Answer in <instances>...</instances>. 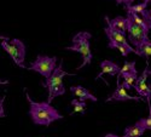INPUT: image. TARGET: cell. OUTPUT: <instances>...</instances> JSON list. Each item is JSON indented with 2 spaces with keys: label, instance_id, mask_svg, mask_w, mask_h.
<instances>
[{
  "label": "cell",
  "instance_id": "cell-20",
  "mask_svg": "<svg viewBox=\"0 0 151 137\" xmlns=\"http://www.w3.org/2000/svg\"><path fill=\"white\" fill-rule=\"evenodd\" d=\"M138 123H139L145 130H151V104L149 106V117L139 119Z\"/></svg>",
  "mask_w": 151,
  "mask_h": 137
},
{
  "label": "cell",
  "instance_id": "cell-11",
  "mask_svg": "<svg viewBox=\"0 0 151 137\" xmlns=\"http://www.w3.org/2000/svg\"><path fill=\"white\" fill-rule=\"evenodd\" d=\"M70 92L74 95V96H76L78 99H80V101H86V99H91L92 102H97L98 101V98L92 95L88 90H87L86 88H83V86L81 85H76V86H71L70 88Z\"/></svg>",
  "mask_w": 151,
  "mask_h": 137
},
{
  "label": "cell",
  "instance_id": "cell-4",
  "mask_svg": "<svg viewBox=\"0 0 151 137\" xmlns=\"http://www.w3.org/2000/svg\"><path fill=\"white\" fill-rule=\"evenodd\" d=\"M56 68H57V57L56 56L50 57L42 55H37L35 61H33L30 66L27 67V69L39 73L45 79H48L51 77Z\"/></svg>",
  "mask_w": 151,
  "mask_h": 137
},
{
  "label": "cell",
  "instance_id": "cell-2",
  "mask_svg": "<svg viewBox=\"0 0 151 137\" xmlns=\"http://www.w3.org/2000/svg\"><path fill=\"white\" fill-rule=\"evenodd\" d=\"M91 38H92L91 33H88V32H79L78 34H75L73 36L71 46H67L65 47V50L79 52L82 56V63L76 69H81V68H83L85 66L90 65L92 62L93 55H92L91 46H90Z\"/></svg>",
  "mask_w": 151,
  "mask_h": 137
},
{
  "label": "cell",
  "instance_id": "cell-7",
  "mask_svg": "<svg viewBox=\"0 0 151 137\" xmlns=\"http://www.w3.org/2000/svg\"><path fill=\"white\" fill-rule=\"evenodd\" d=\"M143 97L140 96H131L127 90H126L122 85H120V77H117V86L116 90L114 91L111 96H109L105 101L106 102H111V101H117V102H126V101H143Z\"/></svg>",
  "mask_w": 151,
  "mask_h": 137
},
{
  "label": "cell",
  "instance_id": "cell-15",
  "mask_svg": "<svg viewBox=\"0 0 151 137\" xmlns=\"http://www.w3.org/2000/svg\"><path fill=\"white\" fill-rule=\"evenodd\" d=\"M137 55L140 57H145L146 59H149V57H151V40L145 41L144 44H142L139 47H137Z\"/></svg>",
  "mask_w": 151,
  "mask_h": 137
},
{
  "label": "cell",
  "instance_id": "cell-21",
  "mask_svg": "<svg viewBox=\"0 0 151 137\" xmlns=\"http://www.w3.org/2000/svg\"><path fill=\"white\" fill-rule=\"evenodd\" d=\"M140 16L143 17L144 22L146 23V26H147L149 30H151V10H145Z\"/></svg>",
  "mask_w": 151,
  "mask_h": 137
},
{
  "label": "cell",
  "instance_id": "cell-6",
  "mask_svg": "<svg viewBox=\"0 0 151 137\" xmlns=\"http://www.w3.org/2000/svg\"><path fill=\"white\" fill-rule=\"evenodd\" d=\"M149 62L146 61V67L144 69V72L140 74V77L137 79L135 84H134V90L138 92L140 97L145 98L147 104L150 106L151 104V85H149L146 83V79H147V75H149Z\"/></svg>",
  "mask_w": 151,
  "mask_h": 137
},
{
  "label": "cell",
  "instance_id": "cell-22",
  "mask_svg": "<svg viewBox=\"0 0 151 137\" xmlns=\"http://www.w3.org/2000/svg\"><path fill=\"white\" fill-rule=\"evenodd\" d=\"M134 1H137V0H115V3L117 5L124 4L126 6H127V5H132V3H134ZM139 1H140V0H139ZM142 1H145V0H142Z\"/></svg>",
  "mask_w": 151,
  "mask_h": 137
},
{
  "label": "cell",
  "instance_id": "cell-5",
  "mask_svg": "<svg viewBox=\"0 0 151 137\" xmlns=\"http://www.w3.org/2000/svg\"><path fill=\"white\" fill-rule=\"evenodd\" d=\"M128 18V41L131 45L134 46V49L139 47L142 44H144L145 41L150 40L149 39V29L139 26L138 23H135L133 20H131L129 17Z\"/></svg>",
  "mask_w": 151,
  "mask_h": 137
},
{
  "label": "cell",
  "instance_id": "cell-14",
  "mask_svg": "<svg viewBox=\"0 0 151 137\" xmlns=\"http://www.w3.org/2000/svg\"><path fill=\"white\" fill-rule=\"evenodd\" d=\"M146 130L140 125L139 123H135L132 126H127L123 131V137H140L144 135Z\"/></svg>",
  "mask_w": 151,
  "mask_h": 137
},
{
  "label": "cell",
  "instance_id": "cell-24",
  "mask_svg": "<svg viewBox=\"0 0 151 137\" xmlns=\"http://www.w3.org/2000/svg\"><path fill=\"white\" fill-rule=\"evenodd\" d=\"M149 75H151V70H149Z\"/></svg>",
  "mask_w": 151,
  "mask_h": 137
},
{
  "label": "cell",
  "instance_id": "cell-23",
  "mask_svg": "<svg viewBox=\"0 0 151 137\" xmlns=\"http://www.w3.org/2000/svg\"><path fill=\"white\" fill-rule=\"evenodd\" d=\"M104 137H123V136H117V135H115V133H106Z\"/></svg>",
  "mask_w": 151,
  "mask_h": 137
},
{
  "label": "cell",
  "instance_id": "cell-17",
  "mask_svg": "<svg viewBox=\"0 0 151 137\" xmlns=\"http://www.w3.org/2000/svg\"><path fill=\"white\" fill-rule=\"evenodd\" d=\"M151 3V0H145V1H142L139 4H135V5H127L126 6V10L127 11H132L134 14H138V15H142L145 10H147V4Z\"/></svg>",
  "mask_w": 151,
  "mask_h": 137
},
{
  "label": "cell",
  "instance_id": "cell-3",
  "mask_svg": "<svg viewBox=\"0 0 151 137\" xmlns=\"http://www.w3.org/2000/svg\"><path fill=\"white\" fill-rule=\"evenodd\" d=\"M1 47L7 52V55L12 58L15 63L22 68H27L24 66V59H26V45L19 39H11L9 40L7 38L1 36Z\"/></svg>",
  "mask_w": 151,
  "mask_h": 137
},
{
  "label": "cell",
  "instance_id": "cell-13",
  "mask_svg": "<svg viewBox=\"0 0 151 137\" xmlns=\"http://www.w3.org/2000/svg\"><path fill=\"white\" fill-rule=\"evenodd\" d=\"M108 47H109V49H117L123 57H126L127 55H129V54H132V52L137 55V50H135L134 47H132L129 43H124V44H123V43L109 41V43H108Z\"/></svg>",
  "mask_w": 151,
  "mask_h": 137
},
{
  "label": "cell",
  "instance_id": "cell-18",
  "mask_svg": "<svg viewBox=\"0 0 151 137\" xmlns=\"http://www.w3.org/2000/svg\"><path fill=\"white\" fill-rule=\"evenodd\" d=\"M119 77H120V75H119ZM120 78L123 79V83L121 84L123 88H124L126 90H131V89L134 88V84H135L137 79L139 78V77H138V75H131V74H123V75H121Z\"/></svg>",
  "mask_w": 151,
  "mask_h": 137
},
{
  "label": "cell",
  "instance_id": "cell-19",
  "mask_svg": "<svg viewBox=\"0 0 151 137\" xmlns=\"http://www.w3.org/2000/svg\"><path fill=\"white\" fill-rule=\"evenodd\" d=\"M71 106L74 107V113H82L85 114V108H86V103L80 99H73L71 101Z\"/></svg>",
  "mask_w": 151,
  "mask_h": 137
},
{
  "label": "cell",
  "instance_id": "cell-12",
  "mask_svg": "<svg viewBox=\"0 0 151 137\" xmlns=\"http://www.w3.org/2000/svg\"><path fill=\"white\" fill-rule=\"evenodd\" d=\"M104 20H105L106 23L110 24L111 27H114L115 29H117L119 32H121V33H123V34L126 35V33H127V30H128V18H127V17L117 16V17H115V18L110 20L108 16H105Z\"/></svg>",
  "mask_w": 151,
  "mask_h": 137
},
{
  "label": "cell",
  "instance_id": "cell-8",
  "mask_svg": "<svg viewBox=\"0 0 151 137\" xmlns=\"http://www.w3.org/2000/svg\"><path fill=\"white\" fill-rule=\"evenodd\" d=\"M67 75H71V74L67 73L65 70H63V62H60V63L57 66V68L55 69L53 74L48 79H46V81L42 83V85L46 89L52 88V86H57V85H62L63 84V78L67 77Z\"/></svg>",
  "mask_w": 151,
  "mask_h": 137
},
{
  "label": "cell",
  "instance_id": "cell-16",
  "mask_svg": "<svg viewBox=\"0 0 151 137\" xmlns=\"http://www.w3.org/2000/svg\"><path fill=\"white\" fill-rule=\"evenodd\" d=\"M123 74H131V75H138V72L135 69V62L132 61H124V63H123V67L121 68L120 70V74L119 75H123Z\"/></svg>",
  "mask_w": 151,
  "mask_h": 137
},
{
  "label": "cell",
  "instance_id": "cell-9",
  "mask_svg": "<svg viewBox=\"0 0 151 137\" xmlns=\"http://www.w3.org/2000/svg\"><path fill=\"white\" fill-rule=\"evenodd\" d=\"M100 73L96 77V79H99L102 78L104 74H109V75L114 77V75H119L120 74V70L121 68L112 61H109V59H105V61H102L100 62Z\"/></svg>",
  "mask_w": 151,
  "mask_h": 137
},
{
  "label": "cell",
  "instance_id": "cell-1",
  "mask_svg": "<svg viewBox=\"0 0 151 137\" xmlns=\"http://www.w3.org/2000/svg\"><path fill=\"white\" fill-rule=\"evenodd\" d=\"M26 96L29 102V115L30 119L36 125H44L48 126L53 121H57L59 119H63V115L51 106L48 102H35L30 98L28 92L26 91Z\"/></svg>",
  "mask_w": 151,
  "mask_h": 137
},
{
  "label": "cell",
  "instance_id": "cell-10",
  "mask_svg": "<svg viewBox=\"0 0 151 137\" xmlns=\"http://www.w3.org/2000/svg\"><path fill=\"white\" fill-rule=\"evenodd\" d=\"M104 32H105V35L109 41H115V43H129L128 41V38L123 33L119 32L117 29H115L114 27H111L109 23H106V27L104 28Z\"/></svg>",
  "mask_w": 151,
  "mask_h": 137
}]
</instances>
